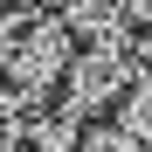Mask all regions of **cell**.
Instances as JSON below:
<instances>
[{
	"label": "cell",
	"mask_w": 152,
	"mask_h": 152,
	"mask_svg": "<svg viewBox=\"0 0 152 152\" xmlns=\"http://www.w3.org/2000/svg\"><path fill=\"white\" fill-rule=\"evenodd\" d=\"M62 62H69V28H62V21H35V28L7 48V76H14L21 97L48 90V83L62 76Z\"/></svg>",
	"instance_id": "cell-1"
},
{
	"label": "cell",
	"mask_w": 152,
	"mask_h": 152,
	"mask_svg": "<svg viewBox=\"0 0 152 152\" xmlns=\"http://www.w3.org/2000/svg\"><path fill=\"white\" fill-rule=\"evenodd\" d=\"M35 152H69V118H42L35 124Z\"/></svg>",
	"instance_id": "cell-2"
},
{
	"label": "cell",
	"mask_w": 152,
	"mask_h": 152,
	"mask_svg": "<svg viewBox=\"0 0 152 152\" xmlns=\"http://www.w3.org/2000/svg\"><path fill=\"white\" fill-rule=\"evenodd\" d=\"M14 7H28V0H14Z\"/></svg>",
	"instance_id": "cell-3"
}]
</instances>
